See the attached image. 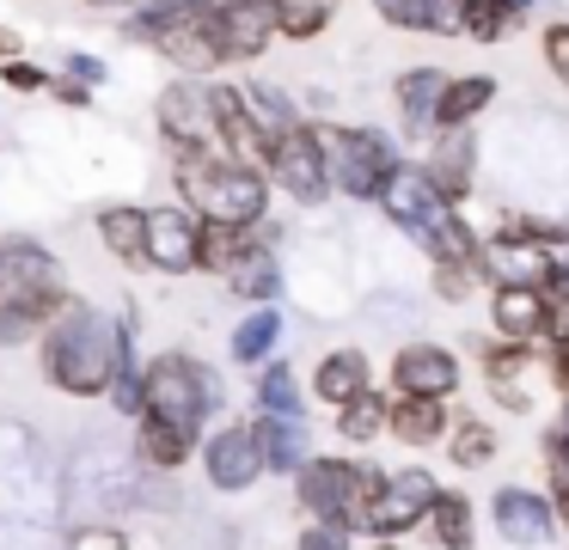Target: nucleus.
<instances>
[{"mask_svg": "<svg viewBox=\"0 0 569 550\" xmlns=\"http://www.w3.org/2000/svg\"><path fill=\"white\" fill-rule=\"evenodd\" d=\"M453 73L441 68V61H417V68H405L392 80V104H398V129L410 134V141H429L435 129H441V92Z\"/></svg>", "mask_w": 569, "mask_h": 550, "instance_id": "nucleus-17", "label": "nucleus"}, {"mask_svg": "<svg viewBox=\"0 0 569 550\" xmlns=\"http://www.w3.org/2000/svg\"><path fill=\"white\" fill-rule=\"evenodd\" d=\"M551 324V288L539 281H496L490 288V330L508 342H539Z\"/></svg>", "mask_w": 569, "mask_h": 550, "instance_id": "nucleus-18", "label": "nucleus"}, {"mask_svg": "<svg viewBox=\"0 0 569 550\" xmlns=\"http://www.w3.org/2000/svg\"><path fill=\"white\" fill-rule=\"evenodd\" d=\"M361 391H373V361L368 349H331L319 354V367H312V398L331 403V410H343L349 398H361Z\"/></svg>", "mask_w": 569, "mask_h": 550, "instance_id": "nucleus-21", "label": "nucleus"}, {"mask_svg": "<svg viewBox=\"0 0 569 550\" xmlns=\"http://www.w3.org/2000/svg\"><path fill=\"white\" fill-rule=\"evenodd\" d=\"M62 263L31 239L0 244V342H26L31 330H43L62 312Z\"/></svg>", "mask_w": 569, "mask_h": 550, "instance_id": "nucleus-3", "label": "nucleus"}, {"mask_svg": "<svg viewBox=\"0 0 569 550\" xmlns=\"http://www.w3.org/2000/svg\"><path fill=\"white\" fill-rule=\"evenodd\" d=\"M490 520H496V532H502L508 544L539 550V544L557 538V501L539 496V489H527V483H502L490 496Z\"/></svg>", "mask_w": 569, "mask_h": 550, "instance_id": "nucleus-14", "label": "nucleus"}, {"mask_svg": "<svg viewBox=\"0 0 569 550\" xmlns=\"http://www.w3.org/2000/svg\"><path fill=\"white\" fill-rule=\"evenodd\" d=\"M496 92H502L496 73H453L447 92H441V129H466V122H478L483 110L496 104Z\"/></svg>", "mask_w": 569, "mask_h": 550, "instance_id": "nucleus-28", "label": "nucleus"}, {"mask_svg": "<svg viewBox=\"0 0 569 550\" xmlns=\"http://www.w3.org/2000/svg\"><path fill=\"white\" fill-rule=\"evenodd\" d=\"M478 281H483L478 263H435V293H441V300H471Z\"/></svg>", "mask_w": 569, "mask_h": 550, "instance_id": "nucleus-40", "label": "nucleus"}, {"mask_svg": "<svg viewBox=\"0 0 569 550\" xmlns=\"http://www.w3.org/2000/svg\"><path fill=\"white\" fill-rule=\"evenodd\" d=\"M422 526H429V538H435L441 550H471V544H478V526H471V501H466V489H441Z\"/></svg>", "mask_w": 569, "mask_h": 550, "instance_id": "nucleus-30", "label": "nucleus"}, {"mask_svg": "<svg viewBox=\"0 0 569 550\" xmlns=\"http://www.w3.org/2000/svg\"><path fill=\"white\" fill-rule=\"evenodd\" d=\"M270 232L276 227H239V239H233V251H227V263H221V281L233 293H246V300H276L282 293V263H276V244H270Z\"/></svg>", "mask_w": 569, "mask_h": 550, "instance_id": "nucleus-13", "label": "nucleus"}, {"mask_svg": "<svg viewBox=\"0 0 569 550\" xmlns=\"http://www.w3.org/2000/svg\"><path fill=\"white\" fill-rule=\"evenodd\" d=\"M527 367H532V342H508L496 337L490 349H483V386H490V398L502 403V410H527Z\"/></svg>", "mask_w": 569, "mask_h": 550, "instance_id": "nucleus-25", "label": "nucleus"}, {"mask_svg": "<svg viewBox=\"0 0 569 550\" xmlns=\"http://www.w3.org/2000/svg\"><path fill=\"white\" fill-rule=\"evenodd\" d=\"M447 459L459 464V471H483V464H496V452H502V440H496V428L483 422V416H459L453 428H447Z\"/></svg>", "mask_w": 569, "mask_h": 550, "instance_id": "nucleus-31", "label": "nucleus"}, {"mask_svg": "<svg viewBox=\"0 0 569 550\" xmlns=\"http://www.w3.org/2000/svg\"><path fill=\"white\" fill-rule=\"evenodd\" d=\"M153 122H160L172 159L178 153H214V147H221V122H214L209 80H197V73L172 80L160 98H153ZM221 153H227V147H221Z\"/></svg>", "mask_w": 569, "mask_h": 550, "instance_id": "nucleus-9", "label": "nucleus"}, {"mask_svg": "<svg viewBox=\"0 0 569 550\" xmlns=\"http://www.w3.org/2000/svg\"><path fill=\"white\" fill-rule=\"evenodd\" d=\"M551 386L569 398V342H557V354H551Z\"/></svg>", "mask_w": 569, "mask_h": 550, "instance_id": "nucleus-46", "label": "nucleus"}, {"mask_svg": "<svg viewBox=\"0 0 569 550\" xmlns=\"http://www.w3.org/2000/svg\"><path fill=\"white\" fill-rule=\"evenodd\" d=\"M422 171L435 178V190L447 196V202H466L471 190H478V129H435L429 141H422Z\"/></svg>", "mask_w": 569, "mask_h": 550, "instance_id": "nucleus-15", "label": "nucleus"}, {"mask_svg": "<svg viewBox=\"0 0 569 550\" xmlns=\"http://www.w3.org/2000/svg\"><path fill=\"white\" fill-rule=\"evenodd\" d=\"M141 373H148V410L141 416H160V422L184 428V434H197L214 416V403H221V379L197 354H153Z\"/></svg>", "mask_w": 569, "mask_h": 550, "instance_id": "nucleus-5", "label": "nucleus"}, {"mask_svg": "<svg viewBox=\"0 0 569 550\" xmlns=\"http://www.w3.org/2000/svg\"><path fill=\"white\" fill-rule=\"evenodd\" d=\"M539 61H545V73L569 92V19H551L539 31Z\"/></svg>", "mask_w": 569, "mask_h": 550, "instance_id": "nucleus-39", "label": "nucleus"}, {"mask_svg": "<svg viewBox=\"0 0 569 550\" xmlns=\"http://www.w3.org/2000/svg\"><path fill=\"white\" fill-rule=\"evenodd\" d=\"M337 19V0H282V43H312Z\"/></svg>", "mask_w": 569, "mask_h": 550, "instance_id": "nucleus-37", "label": "nucleus"}, {"mask_svg": "<svg viewBox=\"0 0 569 550\" xmlns=\"http://www.w3.org/2000/svg\"><path fill=\"white\" fill-rule=\"evenodd\" d=\"M295 550H349V526H325V520H312L307 532H300V544Z\"/></svg>", "mask_w": 569, "mask_h": 550, "instance_id": "nucleus-42", "label": "nucleus"}, {"mask_svg": "<svg viewBox=\"0 0 569 550\" xmlns=\"http://www.w3.org/2000/svg\"><path fill=\"white\" fill-rule=\"evenodd\" d=\"M368 7L405 37H459V0H368Z\"/></svg>", "mask_w": 569, "mask_h": 550, "instance_id": "nucleus-23", "label": "nucleus"}, {"mask_svg": "<svg viewBox=\"0 0 569 550\" xmlns=\"http://www.w3.org/2000/svg\"><path fill=\"white\" fill-rule=\"evenodd\" d=\"M0 86H13V92H50V73L31 68L26 56H13V61H0Z\"/></svg>", "mask_w": 569, "mask_h": 550, "instance_id": "nucleus-41", "label": "nucleus"}, {"mask_svg": "<svg viewBox=\"0 0 569 550\" xmlns=\"http://www.w3.org/2000/svg\"><path fill=\"white\" fill-rule=\"evenodd\" d=\"M239 92H246V110H251V122L263 129V141H276L282 129H295V122H300L295 98H288L282 86H270V80H239Z\"/></svg>", "mask_w": 569, "mask_h": 550, "instance_id": "nucleus-33", "label": "nucleus"}, {"mask_svg": "<svg viewBox=\"0 0 569 550\" xmlns=\"http://www.w3.org/2000/svg\"><path fill=\"white\" fill-rule=\"evenodd\" d=\"M209 24L227 68H239V61L270 56V43L282 37V0H214Z\"/></svg>", "mask_w": 569, "mask_h": 550, "instance_id": "nucleus-10", "label": "nucleus"}, {"mask_svg": "<svg viewBox=\"0 0 569 550\" xmlns=\"http://www.w3.org/2000/svg\"><path fill=\"white\" fill-rule=\"evenodd\" d=\"M148 263L160 276H190L202 269V214L184 202L148 208Z\"/></svg>", "mask_w": 569, "mask_h": 550, "instance_id": "nucleus-12", "label": "nucleus"}, {"mask_svg": "<svg viewBox=\"0 0 569 550\" xmlns=\"http://www.w3.org/2000/svg\"><path fill=\"white\" fill-rule=\"evenodd\" d=\"M258 410H270V416H300V410H307L295 367H282V361L263 367V373H258Z\"/></svg>", "mask_w": 569, "mask_h": 550, "instance_id": "nucleus-38", "label": "nucleus"}, {"mask_svg": "<svg viewBox=\"0 0 569 550\" xmlns=\"http://www.w3.org/2000/svg\"><path fill=\"white\" fill-rule=\"evenodd\" d=\"M92 12H129V7H141V0H87Z\"/></svg>", "mask_w": 569, "mask_h": 550, "instance_id": "nucleus-48", "label": "nucleus"}, {"mask_svg": "<svg viewBox=\"0 0 569 550\" xmlns=\"http://www.w3.org/2000/svg\"><path fill=\"white\" fill-rule=\"evenodd\" d=\"M123 349H129V324H111L87 300H62V312L43 330V379L68 398H99V391L117 386Z\"/></svg>", "mask_w": 569, "mask_h": 550, "instance_id": "nucleus-1", "label": "nucleus"}, {"mask_svg": "<svg viewBox=\"0 0 569 550\" xmlns=\"http://www.w3.org/2000/svg\"><path fill=\"white\" fill-rule=\"evenodd\" d=\"M263 171H270V183L288 196V202L300 208H319L325 196H331V153H325V134L319 122L300 117L295 129H282L270 141V153H263Z\"/></svg>", "mask_w": 569, "mask_h": 550, "instance_id": "nucleus-7", "label": "nucleus"}, {"mask_svg": "<svg viewBox=\"0 0 569 550\" xmlns=\"http://www.w3.org/2000/svg\"><path fill=\"white\" fill-rule=\"evenodd\" d=\"M19 56V37L13 31H0V61H13Z\"/></svg>", "mask_w": 569, "mask_h": 550, "instance_id": "nucleus-50", "label": "nucleus"}, {"mask_svg": "<svg viewBox=\"0 0 569 550\" xmlns=\"http://www.w3.org/2000/svg\"><path fill=\"white\" fill-rule=\"evenodd\" d=\"M282 342V312H276V300H263L258 312H246L239 318V330H233V361L239 367H258V361H270V349Z\"/></svg>", "mask_w": 569, "mask_h": 550, "instance_id": "nucleus-32", "label": "nucleus"}, {"mask_svg": "<svg viewBox=\"0 0 569 550\" xmlns=\"http://www.w3.org/2000/svg\"><path fill=\"white\" fill-rule=\"evenodd\" d=\"M209 98H214V122H221V147H227V153H239V159H258V166H263L270 141H263V129L251 122L246 92H239V86H227V80H214Z\"/></svg>", "mask_w": 569, "mask_h": 550, "instance_id": "nucleus-24", "label": "nucleus"}, {"mask_svg": "<svg viewBox=\"0 0 569 550\" xmlns=\"http://www.w3.org/2000/svg\"><path fill=\"white\" fill-rule=\"evenodd\" d=\"M453 416H447V398H417V391H392V416H386V434L405 440L410 452L441 447Z\"/></svg>", "mask_w": 569, "mask_h": 550, "instance_id": "nucleus-20", "label": "nucleus"}, {"mask_svg": "<svg viewBox=\"0 0 569 550\" xmlns=\"http://www.w3.org/2000/svg\"><path fill=\"white\" fill-rule=\"evenodd\" d=\"M202 471L221 496H239L251 489L270 464H263V440H258V422H233V428H214L209 447H202Z\"/></svg>", "mask_w": 569, "mask_h": 550, "instance_id": "nucleus-11", "label": "nucleus"}, {"mask_svg": "<svg viewBox=\"0 0 569 550\" xmlns=\"http://www.w3.org/2000/svg\"><path fill=\"white\" fill-rule=\"evenodd\" d=\"M197 452V434H184V428L160 422V416H141V459L160 464V471H178V464Z\"/></svg>", "mask_w": 569, "mask_h": 550, "instance_id": "nucleus-36", "label": "nucleus"}, {"mask_svg": "<svg viewBox=\"0 0 569 550\" xmlns=\"http://www.w3.org/2000/svg\"><path fill=\"white\" fill-rule=\"evenodd\" d=\"M545 342H569V293H551V324H545Z\"/></svg>", "mask_w": 569, "mask_h": 550, "instance_id": "nucleus-43", "label": "nucleus"}, {"mask_svg": "<svg viewBox=\"0 0 569 550\" xmlns=\"http://www.w3.org/2000/svg\"><path fill=\"white\" fill-rule=\"evenodd\" d=\"M214 0H141V7L123 12V37L129 43H160L166 31H178L184 19H197V12H209Z\"/></svg>", "mask_w": 569, "mask_h": 550, "instance_id": "nucleus-27", "label": "nucleus"}, {"mask_svg": "<svg viewBox=\"0 0 569 550\" xmlns=\"http://www.w3.org/2000/svg\"><path fill=\"white\" fill-rule=\"evenodd\" d=\"M466 386V361L447 342H405L392 354V391H417V398H453Z\"/></svg>", "mask_w": 569, "mask_h": 550, "instance_id": "nucleus-16", "label": "nucleus"}, {"mask_svg": "<svg viewBox=\"0 0 569 550\" xmlns=\"http://www.w3.org/2000/svg\"><path fill=\"white\" fill-rule=\"evenodd\" d=\"M551 501H557V532H569V483H557Z\"/></svg>", "mask_w": 569, "mask_h": 550, "instance_id": "nucleus-47", "label": "nucleus"}, {"mask_svg": "<svg viewBox=\"0 0 569 550\" xmlns=\"http://www.w3.org/2000/svg\"><path fill=\"white\" fill-rule=\"evenodd\" d=\"M563 422H569V398H563Z\"/></svg>", "mask_w": 569, "mask_h": 550, "instance_id": "nucleus-52", "label": "nucleus"}, {"mask_svg": "<svg viewBox=\"0 0 569 550\" xmlns=\"http://www.w3.org/2000/svg\"><path fill=\"white\" fill-rule=\"evenodd\" d=\"M178 196L184 208H197L202 220L214 227H258L270 214V171L258 159H239V153H178Z\"/></svg>", "mask_w": 569, "mask_h": 550, "instance_id": "nucleus-2", "label": "nucleus"}, {"mask_svg": "<svg viewBox=\"0 0 569 550\" xmlns=\"http://www.w3.org/2000/svg\"><path fill=\"white\" fill-rule=\"evenodd\" d=\"M373 477H380V471L361 464V459H331V452H319V459H307L295 471V496H300V508H307L312 520L349 526V532H356L361 501H368Z\"/></svg>", "mask_w": 569, "mask_h": 550, "instance_id": "nucleus-6", "label": "nucleus"}, {"mask_svg": "<svg viewBox=\"0 0 569 550\" xmlns=\"http://www.w3.org/2000/svg\"><path fill=\"white\" fill-rule=\"evenodd\" d=\"M373 550H405V544H392V538H380V544H373Z\"/></svg>", "mask_w": 569, "mask_h": 550, "instance_id": "nucleus-51", "label": "nucleus"}, {"mask_svg": "<svg viewBox=\"0 0 569 550\" xmlns=\"http://www.w3.org/2000/svg\"><path fill=\"white\" fill-rule=\"evenodd\" d=\"M258 440H263V464H270L276 477H295L300 464L312 459V440L307 428H300V416H258Z\"/></svg>", "mask_w": 569, "mask_h": 550, "instance_id": "nucleus-26", "label": "nucleus"}, {"mask_svg": "<svg viewBox=\"0 0 569 550\" xmlns=\"http://www.w3.org/2000/svg\"><path fill=\"white\" fill-rule=\"evenodd\" d=\"M386 416H392V398L361 391V398H349L343 410H337V434H343L349 447H373V440L386 434Z\"/></svg>", "mask_w": 569, "mask_h": 550, "instance_id": "nucleus-34", "label": "nucleus"}, {"mask_svg": "<svg viewBox=\"0 0 569 550\" xmlns=\"http://www.w3.org/2000/svg\"><path fill=\"white\" fill-rule=\"evenodd\" d=\"M502 7H508V12H515V19H520V24H527V19H532V7H539V0H502Z\"/></svg>", "mask_w": 569, "mask_h": 550, "instance_id": "nucleus-49", "label": "nucleus"}, {"mask_svg": "<svg viewBox=\"0 0 569 550\" xmlns=\"http://www.w3.org/2000/svg\"><path fill=\"white\" fill-rule=\"evenodd\" d=\"M68 73H74V80H87V86H99L104 80V61L99 56H68Z\"/></svg>", "mask_w": 569, "mask_h": 550, "instance_id": "nucleus-45", "label": "nucleus"}, {"mask_svg": "<svg viewBox=\"0 0 569 550\" xmlns=\"http://www.w3.org/2000/svg\"><path fill=\"white\" fill-rule=\"evenodd\" d=\"M99 239L111 257H123V263H148V208H99Z\"/></svg>", "mask_w": 569, "mask_h": 550, "instance_id": "nucleus-29", "label": "nucleus"}, {"mask_svg": "<svg viewBox=\"0 0 569 550\" xmlns=\"http://www.w3.org/2000/svg\"><path fill=\"white\" fill-rule=\"evenodd\" d=\"M214 12V7H209ZM209 12H197V19H184L178 31H166L160 43V56L172 61L178 73H197V80H209V73H221L227 68V56H221V43H214V24H209Z\"/></svg>", "mask_w": 569, "mask_h": 550, "instance_id": "nucleus-22", "label": "nucleus"}, {"mask_svg": "<svg viewBox=\"0 0 569 550\" xmlns=\"http://www.w3.org/2000/svg\"><path fill=\"white\" fill-rule=\"evenodd\" d=\"M50 92L62 98V104H92V92H87V80H74V73H68V80H50Z\"/></svg>", "mask_w": 569, "mask_h": 550, "instance_id": "nucleus-44", "label": "nucleus"}, {"mask_svg": "<svg viewBox=\"0 0 569 550\" xmlns=\"http://www.w3.org/2000/svg\"><path fill=\"white\" fill-rule=\"evenodd\" d=\"M325 153H331V190H343L349 202H380L386 178L405 166L398 141L373 122H319Z\"/></svg>", "mask_w": 569, "mask_h": 550, "instance_id": "nucleus-4", "label": "nucleus"}, {"mask_svg": "<svg viewBox=\"0 0 569 550\" xmlns=\"http://www.w3.org/2000/svg\"><path fill=\"white\" fill-rule=\"evenodd\" d=\"M435 496H441V483H435L422 464H405V471H380V477H373V489H368V501H361L356 532H368V538L417 532V526L429 520Z\"/></svg>", "mask_w": 569, "mask_h": 550, "instance_id": "nucleus-8", "label": "nucleus"}, {"mask_svg": "<svg viewBox=\"0 0 569 550\" xmlns=\"http://www.w3.org/2000/svg\"><path fill=\"white\" fill-rule=\"evenodd\" d=\"M508 31H520V19L502 0H459V43H502Z\"/></svg>", "mask_w": 569, "mask_h": 550, "instance_id": "nucleus-35", "label": "nucleus"}, {"mask_svg": "<svg viewBox=\"0 0 569 550\" xmlns=\"http://www.w3.org/2000/svg\"><path fill=\"white\" fill-rule=\"evenodd\" d=\"M551 263H557V251L551 244H539V239H520V232H483V244H478V269H483V281H551Z\"/></svg>", "mask_w": 569, "mask_h": 550, "instance_id": "nucleus-19", "label": "nucleus"}]
</instances>
